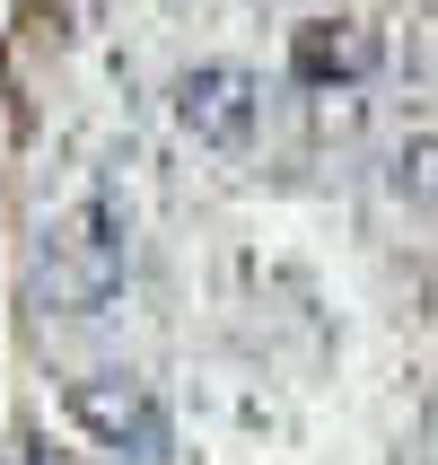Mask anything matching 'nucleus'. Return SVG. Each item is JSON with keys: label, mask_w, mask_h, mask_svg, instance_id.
I'll use <instances>...</instances> for the list:
<instances>
[{"label": "nucleus", "mask_w": 438, "mask_h": 465, "mask_svg": "<svg viewBox=\"0 0 438 465\" xmlns=\"http://www.w3.org/2000/svg\"><path fill=\"white\" fill-rule=\"evenodd\" d=\"M131 282V229L114 203H71L35 229V255H26V299L44 316H97L114 308Z\"/></svg>", "instance_id": "obj_1"}, {"label": "nucleus", "mask_w": 438, "mask_h": 465, "mask_svg": "<svg viewBox=\"0 0 438 465\" xmlns=\"http://www.w3.org/2000/svg\"><path fill=\"white\" fill-rule=\"evenodd\" d=\"M289 71L307 79V88H334V79H368L377 71V35L351 18H316L289 35Z\"/></svg>", "instance_id": "obj_4"}, {"label": "nucleus", "mask_w": 438, "mask_h": 465, "mask_svg": "<svg viewBox=\"0 0 438 465\" xmlns=\"http://www.w3.org/2000/svg\"><path fill=\"white\" fill-rule=\"evenodd\" d=\"M18 465H53V448H35V440H26V448H18Z\"/></svg>", "instance_id": "obj_6"}, {"label": "nucleus", "mask_w": 438, "mask_h": 465, "mask_svg": "<svg viewBox=\"0 0 438 465\" xmlns=\"http://www.w3.org/2000/svg\"><path fill=\"white\" fill-rule=\"evenodd\" d=\"M62 413L79 421V440L105 448L114 465H158L167 448H176L167 404H158L141 378H123V369H105V378H71V387H62Z\"/></svg>", "instance_id": "obj_2"}, {"label": "nucleus", "mask_w": 438, "mask_h": 465, "mask_svg": "<svg viewBox=\"0 0 438 465\" xmlns=\"http://www.w3.org/2000/svg\"><path fill=\"white\" fill-rule=\"evenodd\" d=\"M386 184H394V193H404L413 211H438V141H404Z\"/></svg>", "instance_id": "obj_5"}, {"label": "nucleus", "mask_w": 438, "mask_h": 465, "mask_svg": "<svg viewBox=\"0 0 438 465\" xmlns=\"http://www.w3.org/2000/svg\"><path fill=\"white\" fill-rule=\"evenodd\" d=\"M167 114H176L184 141L202 150H246L263 124V79L246 62H193V71L167 88Z\"/></svg>", "instance_id": "obj_3"}]
</instances>
